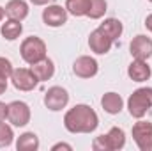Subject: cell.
<instances>
[{
    "label": "cell",
    "instance_id": "1",
    "mask_svg": "<svg viewBox=\"0 0 152 151\" xmlns=\"http://www.w3.org/2000/svg\"><path fill=\"white\" fill-rule=\"evenodd\" d=\"M64 126L71 133H92L99 126V117L92 107L78 103L66 112Z\"/></svg>",
    "mask_w": 152,
    "mask_h": 151
},
{
    "label": "cell",
    "instance_id": "2",
    "mask_svg": "<svg viewBox=\"0 0 152 151\" xmlns=\"http://www.w3.org/2000/svg\"><path fill=\"white\" fill-rule=\"evenodd\" d=\"M129 114L136 119H142L149 109H152V87H140L136 89L127 100Z\"/></svg>",
    "mask_w": 152,
    "mask_h": 151
},
{
    "label": "cell",
    "instance_id": "3",
    "mask_svg": "<svg viewBox=\"0 0 152 151\" xmlns=\"http://www.w3.org/2000/svg\"><path fill=\"white\" fill-rule=\"evenodd\" d=\"M20 53H21V59L27 64H34V62L46 57V43L37 36L25 38L21 46H20Z\"/></svg>",
    "mask_w": 152,
    "mask_h": 151
},
{
    "label": "cell",
    "instance_id": "4",
    "mask_svg": "<svg viewBox=\"0 0 152 151\" xmlns=\"http://www.w3.org/2000/svg\"><path fill=\"white\" fill-rule=\"evenodd\" d=\"M67 103H69V93L60 85L50 87L46 91V94H44V105L51 112H58V110L66 109Z\"/></svg>",
    "mask_w": 152,
    "mask_h": 151
},
{
    "label": "cell",
    "instance_id": "5",
    "mask_svg": "<svg viewBox=\"0 0 152 151\" xmlns=\"http://www.w3.org/2000/svg\"><path fill=\"white\" fill-rule=\"evenodd\" d=\"M131 133L140 151H152V123L149 121L134 123Z\"/></svg>",
    "mask_w": 152,
    "mask_h": 151
},
{
    "label": "cell",
    "instance_id": "6",
    "mask_svg": "<svg viewBox=\"0 0 152 151\" xmlns=\"http://www.w3.org/2000/svg\"><path fill=\"white\" fill-rule=\"evenodd\" d=\"M30 107L25 103V101H11L9 103V114H7V119L12 126H25L30 123Z\"/></svg>",
    "mask_w": 152,
    "mask_h": 151
},
{
    "label": "cell",
    "instance_id": "7",
    "mask_svg": "<svg viewBox=\"0 0 152 151\" xmlns=\"http://www.w3.org/2000/svg\"><path fill=\"white\" fill-rule=\"evenodd\" d=\"M11 80H12V85L18 89V91H34L37 87L39 80L37 76L32 73V70H27V68H18L12 71L11 75Z\"/></svg>",
    "mask_w": 152,
    "mask_h": 151
},
{
    "label": "cell",
    "instance_id": "8",
    "mask_svg": "<svg viewBox=\"0 0 152 151\" xmlns=\"http://www.w3.org/2000/svg\"><path fill=\"white\" fill-rule=\"evenodd\" d=\"M73 71H75V75L80 76V78H92V76L97 75L99 64H97V61H96L94 57H90V55H81V57H78L75 61Z\"/></svg>",
    "mask_w": 152,
    "mask_h": 151
},
{
    "label": "cell",
    "instance_id": "9",
    "mask_svg": "<svg viewBox=\"0 0 152 151\" xmlns=\"http://www.w3.org/2000/svg\"><path fill=\"white\" fill-rule=\"evenodd\" d=\"M67 9L62 7V5H48L44 11H42V21L44 25L48 27H62L66 21H67Z\"/></svg>",
    "mask_w": 152,
    "mask_h": 151
},
{
    "label": "cell",
    "instance_id": "10",
    "mask_svg": "<svg viewBox=\"0 0 152 151\" xmlns=\"http://www.w3.org/2000/svg\"><path fill=\"white\" fill-rule=\"evenodd\" d=\"M112 44H113V41L108 38L103 30H99V29L92 30L90 36H88V46L97 55H106L112 50Z\"/></svg>",
    "mask_w": 152,
    "mask_h": 151
},
{
    "label": "cell",
    "instance_id": "11",
    "mask_svg": "<svg viewBox=\"0 0 152 151\" xmlns=\"http://www.w3.org/2000/svg\"><path fill=\"white\" fill-rule=\"evenodd\" d=\"M129 50H131V55L134 59L147 61L152 57V39L140 34V36L133 38L131 44H129Z\"/></svg>",
    "mask_w": 152,
    "mask_h": 151
},
{
    "label": "cell",
    "instance_id": "12",
    "mask_svg": "<svg viewBox=\"0 0 152 151\" xmlns=\"http://www.w3.org/2000/svg\"><path fill=\"white\" fill-rule=\"evenodd\" d=\"M127 75L133 82H145V80L151 78L152 71H151V66L147 64V61L134 59L127 68Z\"/></svg>",
    "mask_w": 152,
    "mask_h": 151
},
{
    "label": "cell",
    "instance_id": "13",
    "mask_svg": "<svg viewBox=\"0 0 152 151\" xmlns=\"http://www.w3.org/2000/svg\"><path fill=\"white\" fill-rule=\"evenodd\" d=\"M5 11V16L11 18V20H18V21H23L27 16H28V4L25 0H9L4 7Z\"/></svg>",
    "mask_w": 152,
    "mask_h": 151
},
{
    "label": "cell",
    "instance_id": "14",
    "mask_svg": "<svg viewBox=\"0 0 152 151\" xmlns=\"http://www.w3.org/2000/svg\"><path fill=\"white\" fill-rule=\"evenodd\" d=\"M30 70H32L34 75L37 76L39 82H46V80H50L51 76L55 75V64L48 57H44V59H41L37 62L30 64Z\"/></svg>",
    "mask_w": 152,
    "mask_h": 151
},
{
    "label": "cell",
    "instance_id": "15",
    "mask_svg": "<svg viewBox=\"0 0 152 151\" xmlns=\"http://www.w3.org/2000/svg\"><path fill=\"white\" fill-rule=\"evenodd\" d=\"M101 107L104 109V112L115 115V114L122 112V109H124V100H122L120 94L110 91V93H104V94H103V98H101Z\"/></svg>",
    "mask_w": 152,
    "mask_h": 151
},
{
    "label": "cell",
    "instance_id": "16",
    "mask_svg": "<svg viewBox=\"0 0 152 151\" xmlns=\"http://www.w3.org/2000/svg\"><path fill=\"white\" fill-rule=\"evenodd\" d=\"M99 30H103L112 41H115V39H118L122 36L124 27H122V21H120V20H117V18H106V20L99 25Z\"/></svg>",
    "mask_w": 152,
    "mask_h": 151
},
{
    "label": "cell",
    "instance_id": "17",
    "mask_svg": "<svg viewBox=\"0 0 152 151\" xmlns=\"http://www.w3.org/2000/svg\"><path fill=\"white\" fill-rule=\"evenodd\" d=\"M16 150L18 151H37L39 150V137L34 132H25L18 137L16 141Z\"/></svg>",
    "mask_w": 152,
    "mask_h": 151
},
{
    "label": "cell",
    "instance_id": "18",
    "mask_svg": "<svg viewBox=\"0 0 152 151\" xmlns=\"http://www.w3.org/2000/svg\"><path fill=\"white\" fill-rule=\"evenodd\" d=\"M106 142H108V150L110 151H118L126 146V133L122 128L113 126L108 133H106Z\"/></svg>",
    "mask_w": 152,
    "mask_h": 151
},
{
    "label": "cell",
    "instance_id": "19",
    "mask_svg": "<svg viewBox=\"0 0 152 151\" xmlns=\"http://www.w3.org/2000/svg\"><path fill=\"white\" fill-rule=\"evenodd\" d=\"M0 32H2V36L7 39V41H14V39H18L21 36L23 25H21V21H18V20H11V18H9L5 23H2Z\"/></svg>",
    "mask_w": 152,
    "mask_h": 151
},
{
    "label": "cell",
    "instance_id": "20",
    "mask_svg": "<svg viewBox=\"0 0 152 151\" xmlns=\"http://www.w3.org/2000/svg\"><path fill=\"white\" fill-rule=\"evenodd\" d=\"M90 0H66V9L73 16H87Z\"/></svg>",
    "mask_w": 152,
    "mask_h": 151
},
{
    "label": "cell",
    "instance_id": "21",
    "mask_svg": "<svg viewBox=\"0 0 152 151\" xmlns=\"http://www.w3.org/2000/svg\"><path fill=\"white\" fill-rule=\"evenodd\" d=\"M106 7H108L106 0H90V5H88V13H87V16H88L90 20H99V18L104 16Z\"/></svg>",
    "mask_w": 152,
    "mask_h": 151
},
{
    "label": "cell",
    "instance_id": "22",
    "mask_svg": "<svg viewBox=\"0 0 152 151\" xmlns=\"http://www.w3.org/2000/svg\"><path fill=\"white\" fill-rule=\"evenodd\" d=\"M12 141H14V132H12V128H11L7 123L0 121V148H9V146L12 144Z\"/></svg>",
    "mask_w": 152,
    "mask_h": 151
},
{
    "label": "cell",
    "instance_id": "23",
    "mask_svg": "<svg viewBox=\"0 0 152 151\" xmlns=\"http://www.w3.org/2000/svg\"><path fill=\"white\" fill-rule=\"evenodd\" d=\"M12 71H14V68H12L11 61L5 59V57H0V75L5 76V78H11Z\"/></svg>",
    "mask_w": 152,
    "mask_h": 151
},
{
    "label": "cell",
    "instance_id": "24",
    "mask_svg": "<svg viewBox=\"0 0 152 151\" xmlns=\"http://www.w3.org/2000/svg\"><path fill=\"white\" fill-rule=\"evenodd\" d=\"M92 150L94 151H110L108 150V142H106V135L96 137L94 142H92Z\"/></svg>",
    "mask_w": 152,
    "mask_h": 151
},
{
    "label": "cell",
    "instance_id": "25",
    "mask_svg": "<svg viewBox=\"0 0 152 151\" xmlns=\"http://www.w3.org/2000/svg\"><path fill=\"white\" fill-rule=\"evenodd\" d=\"M9 114V105H5L4 101H0V121H5Z\"/></svg>",
    "mask_w": 152,
    "mask_h": 151
},
{
    "label": "cell",
    "instance_id": "26",
    "mask_svg": "<svg viewBox=\"0 0 152 151\" xmlns=\"http://www.w3.org/2000/svg\"><path fill=\"white\" fill-rule=\"evenodd\" d=\"M58 150H67V151H71V150H73V146H71V144H66V142H58V144L51 146V151H58Z\"/></svg>",
    "mask_w": 152,
    "mask_h": 151
},
{
    "label": "cell",
    "instance_id": "27",
    "mask_svg": "<svg viewBox=\"0 0 152 151\" xmlns=\"http://www.w3.org/2000/svg\"><path fill=\"white\" fill-rule=\"evenodd\" d=\"M7 80L9 78H5V76H2L0 75V96L5 93V89H7Z\"/></svg>",
    "mask_w": 152,
    "mask_h": 151
},
{
    "label": "cell",
    "instance_id": "28",
    "mask_svg": "<svg viewBox=\"0 0 152 151\" xmlns=\"http://www.w3.org/2000/svg\"><path fill=\"white\" fill-rule=\"evenodd\" d=\"M145 27H147V29L152 32V14H149V16L145 18Z\"/></svg>",
    "mask_w": 152,
    "mask_h": 151
},
{
    "label": "cell",
    "instance_id": "29",
    "mask_svg": "<svg viewBox=\"0 0 152 151\" xmlns=\"http://www.w3.org/2000/svg\"><path fill=\"white\" fill-rule=\"evenodd\" d=\"M30 2H32L34 5H46L50 0H30Z\"/></svg>",
    "mask_w": 152,
    "mask_h": 151
},
{
    "label": "cell",
    "instance_id": "30",
    "mask_svg": "<svg viewBox=\"0 0 152 151\" xmlns=\"http://www.w3.org/2000/svg\"><path fill=\"white\" fill-rule=\"evenodd\" d=\"M4 16H5V11H4V7H2V5H0V21H2V20H4Z\"/></svg>",
    "mask_w": 152,
    "mask_h": 151
},
{
    "label": "cell",
    "instance_id": "31",
    "mask_svg": "<svg viewBox=\"0 0 152 151\" xmlns=\"http://www.w3.org/2000/svg\"><path fill=\"white\" fill-rule=\"evenodd\" d=\"M149 2H152V0H149Z\"/></svg>",
    "mask_w": 152,
    "mask_h": 151
}]
</instances>
